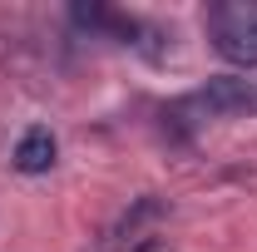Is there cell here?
I'll use <instances>...</instances> for the list:
<instances>
[{
	"label": "cell",
	"instance_id": "cell-3",
	"mask_svg": "<svg viewBox=\"0 0 257 252\" xmlns=\"http://www.w3.org/2000/svg\"><path fill=\"white\" fill-rule=\"evenodd\" d=\"M69 20L79 25V30L89 35H104V40H114V45H139V20L124 15V10H114V5H104V0H79V5H69Z\"/></svg>",
	"mask_w": 257,
	"mask_h": 252
},
{
	"label": "cell",
	"instance_id": "cell-2",
	"mask_svg": "<svg viewBox=\"0 0 257 252\" xmlns=\"http://www.w3.org/2000/svg\"><path fill=\"white\" fill-rule=\"evenodd\" d=\"M198 109L218 114V119H257V79H237V74H213L198 94Z\"/></svg>",
	"mask_w": 257,
	"mask_h": 252
},
{
	"label": "cell",
	"instance_id": "cell-5",
	"mask_svg": "<svg viewBox=\"0 0 257 252\" xmlns=\"http://www.w3.org/2000/svg\"><path fill=\"white\" fill-rule=\"evenodd\" d=\"M134 252H163V237H139V247Z\"/></svg>",
	"mask_w": 257,
	"mask_h": 252
},
{
	"label": "cell",
	"instance_id": "cell-1",
	"mask_svg": "<svg viewBox=\"0 0 257 252\" xmlns=\"http://www.w3.org/2000/svg\"><path fill=\"white\" fill-rule=\"evenodd\" d=\"M213 50L227 64H247L257 69V0H218L203 15Z\"/></svg>",
	"mask_w": 257,
	"mask_h": 252
},
{
	"label": "cell",
	"instance_id": "cell-4",
	"mask_svg": "<svg viewBox=\"0 0 257 252\" xmlns=\"http://www.w3.org/2000/svg\"><path fill=\"white\" fill-rule=\"evenodd\" d=\"M55 158H60V144H55V134L45 124H35V129H25L20 134V144H15V168L20 173H50L55 168Z\"/></svg>",
	"mask_w": 257,
	"mask_h": 252
}]
</instances>
